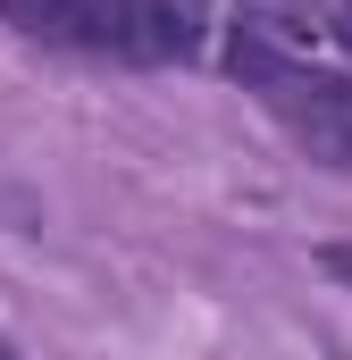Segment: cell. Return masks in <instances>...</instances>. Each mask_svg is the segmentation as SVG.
I'll return each instance as SVG.
<instances>
[{"mask_svg": "<svg viewBox=\"0 0 352 360\" xmlns=\"http://www.w3.org/2000/svg\"><path fill=\"white\" fill-rule=\"evenodd\" d=\"M252 92H260V109L319 160V168L352 176V76H344V68H310V59H294V68L260 76Z\"/></svg>", "mask_w": 352, "mask_h": 360, "instance_id": "obj_1", "label": "cell"}, {"mask_svg": "<svg viewBox=\"0 0 352 360\" xmlns=\"http://www.w3.org/2000/svg\"><path fill=\"white\" fill-rule=\"evenodd\" d=\"M201 34H210L201 0H109L92 25V51L126 68H168V59H201Z\"/></svg>", "mask_w": 352, "mask_h": 360, "instance_id": "obj_2", "label": "cell"}, {"mask_svg": "<svg viewBox=\"0 0 352 360\" xmlns=\"http://www.w3.org/2000/svg\"><path fill=\"white\" fill-rule=\"evenodd\" d=\"M101 8H109V0H0V17H8L17 34H34V42H76V51H92Z\"/></svg>", "mask_w": 352, "mask_h": 360, "instance_id": "obj_3", "label": "cell"}, {"mask_svg": "<svg viewBox=\"0 0 352 360\" xmlns=\"http://www.w3.org/2000/svg\"><path fill=\"white\" fill-rule=\"evenodd\" d=\"M336 34H344V51H352V0H344V8H336Z\"/></svg>", "mask_w": 352, "mask_h": 360, "instance_id": "obj_4", "label": "cell"}, {"mask_svg": "<svg viewBox=\"0 0 352 360\" xmlns=\"http://www.w3.org/2000/svg\"><path fill=\"white\" fill-rule=\"evenodd\" d=\"M0 360H17V344H8V335H0Z\"/></svg>", "mask_w": 352, "mask_h": 360, "instance_id": "obj_5", "label": "cell"}, {"mask_svg": "<svg viewBox=\"0 0 352 360\" xmlns=\"http://www.w3.org/2000/svg\"><path fill=\"white\" fill-rule=\"evenodd\" d=\"M268 8H302V0H268Z\"/></svg>", "mask_w": 352, "mask_h": 360, "instance_id": "obj_6", "label": "cell"}]
</instances>
